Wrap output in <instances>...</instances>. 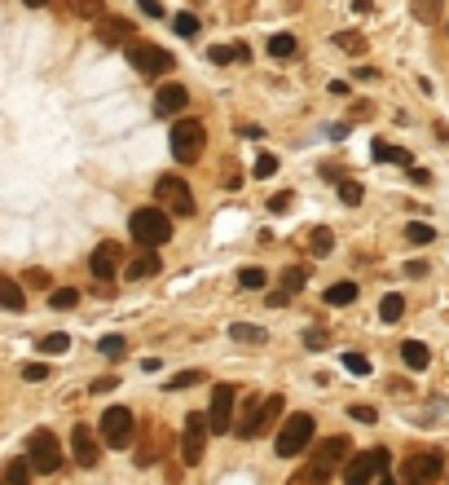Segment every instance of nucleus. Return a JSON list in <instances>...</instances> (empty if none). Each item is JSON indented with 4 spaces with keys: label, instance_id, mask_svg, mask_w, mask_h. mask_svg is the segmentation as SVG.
<instances>
[{
    "label": "nucleus",
    "instance_id": "39448f33",
    "mask_svg": "<svg viewBox=\"0 0 449 485\" xmlns=\"http://www.w3.org/2000/svg\"><path fill=\"white\" fill-rule=\"evenodd\" d=\"M203 141H207V133H203L198 119H181V124H172V133H168V146H172L176 164H194L203 155Z\"/></svg>",
    "mask_w": 449,
    "mask_h": 485
},
{
    "label": "nucleus",
    "instance_id": "f257e3e1",
    "mask_svg": "<svg viewBox=\"0 0 449 485\" xmlns=\"http://www.w3.org/2000/svg\"><path fill=\"white\" fill-rule=\"evenodd\" d=\"M128 229H132V239L141 243V251H154V247H163L172 239V216L163 208H137L128 216Z\"/></svg>",
    "mask_w": 449,
    "mask_h": 485
},
{
    "label": "nucleus",
    "instance_id": "bb28decb",
    "mask_svg": "<svg viewBox=\"0 0 449 485\" xmlns=\"http://www.w3.org/2000/svg\"><path fill=\"white\" fill-rule=\"evenodd\" d=\"M300 54V44H296V36H286V31H278L273 40H269V58H296Z\"/></svg>",
    "mask_w": 449,
    "mask_h": 485
},
{
    "label": "nucleus",
    "instance_id": "09e8293b",
    "mask_svg": "<svg viewBox=\"0 0 449 485\" xmlns=\"http://www.w3.org/2000/svg\"><path fill=\"white\" fill-rule=\"evenodd\" d=\"M146 18H163V5H158V0H141V5H137Z\"/></svg>",
    "mask_w": 449,
    "mask_h": 485
},
{
    "label": "nucleus",
    "instance_id": "a211bd4d",
    "mask_svg": "<svg viewBox=\"0 0 449 485\" xmlns=\"http://www.w3.org/2000/svg\"><path fill=\"white\" fill-rule=\"evenodd\" d=\"M207 62H216V66H238V62H251V49H247V44H211V49H207Z\"/></svg>",
    "mask_w": 449,
    "mask_h": 485
},
{
    "label": "nucleus",
    "instance_id": "7ed1b4c3",
    "mask_svg": "<svg viewBox=\"0 0 449 485\" xmlns=\"http://www.w3.org/2000/svg\"><path fill=\"white\" fill-rule=\"evenodd\" d=\"M26 464H31V472H40V476H53L62 468V441L53 437L49 428H36L31 437H26Z\"/></svg>",
    "mask_w": 449,
    "mask_h": 485
},
{
    "label": "nucleus",
    "instance_id": "e433bc0d",
    "mask_svg": "<svg viewBox=\"0 0 449 485\" xmlns=\"http://www.w3.org/2000/svg\"><path fill=\"white\" fill-rule=\"evenodd\" d=\"M198 379H203V371H181V375H172V379H168L163 389H168V393H172V389H194Z\"/></svg>",
    "mask_w": 449,
    "mask_h": 485
},
{
    "label": "nucleus",
    "instance_id": "c9c22d12",
    "mask_svg": "<svg viewBox=\"0 0 449 485\" xmlns=\"http://www.w3.org/2000/svg\"><path fill=\"white\" fill-rule=\"evenodd\" d=\"M238 283H243L247 291H260V287H264V269H260V265H243V274H238Z\"/></svg>",
    "mask_w": 449,
    "mask_h": 485
},
{
    "label": "nucleus",
    "instance_id": "a878e982",
    "mask_svg": "<svg viewBox=\"0 0 449 485\" xmlns=\"http://www.w3.org/2000/svg\"><path fill=\"white\" fill-rule=\"evenodd\" d=\"M379 318H383V322H401V318H405V296H396V291L383 296V300H379Z\"/></svg>",
    "mask_w": 449,
    "mask_h": 485
},
{
    "label": "nucleus",
    "instance_id": "aec40b11",
    "mask_svg": "<svg viewBox=\"0 0 449 485\" xmlns=\"http://www.w3.org/2000/svg\"><path fill=\"white\" fill-rule=\"evenodd\" d=\"M0 309H9V314L26 309V291H22V283H14L9 274H0Z\"/></svg>",
    "mask_w": 449,
    "mask_h": 485
},
{
    "label": "nucleus",
    "instance_id": "f03ea898",
    "mask_svg": "<svg viewBox=\"0 0 449 485\" xmlns=\"http://www.w3.org/2000/svg\"><path fill=\"white\" fill-rule=\"evenodd\" d=\"M282 393H273V397H251L247 406H243V419H238V437H260V432H269V424L282 415Z\"/></svg>",
    "mask_w": 449,
    "mask_h": 485
},
{
    "label": "nucleus",
    "instance_id": "49530a36",
    "mask_svg": "<svg viewBox=\"0 0 449 485\" xmlns=\"http://www.w3.org/2000/svg\"><path fill=\"white\" fill-rule=\"evenodd\" d=\"M348 415H353L357 424H375V419H379V411H375V406H365V401H361V406H353Z\"/></svg>",
    "mask_w": 449,
    "mask_h": 485
},
{
    "label": "nucleus",
    "instance_id": "de8ad7c7",
    "mask_svg": "<svg viewBox=\"0 0 449 485\" xmlns=\"http://www.w3.org/2000/svg\"><path fill=\"white\" fill-rule=\"evenodd\" d=\"M22 283H26V287H49V274H44V269H26Z\"/></svg>",
    "mask_w": 449,
    "mask_h": 485
},
{
    "label": "nucleus",
    "instance_id": "cd10ccee",
    "mask_svg": "<svg viewBox=\"0 0 449 485\" xmlns=\"http://www.w3.org/2000/svg\"><path fill=\"white\" fill-rule=\"evenodd\" d=\"M357 300V283H331L326 287V304H353Z\"/></svg>",
    "mask_w": 449,
    "mask_h": 485
},
{
    "label": "nucleus",
    "instance_id": "2eb2a0df",
    "mask_svg": "<svg viewBox=\"0 0 449 485\" xmlns=\"http://www.w3.org/2000/svg\"><path fill=\"white\" fill-rule=\"evenodd\" d=\"M185 106H190V89H185V84H163L154 93V111L158 115H176Z\"/></svg>",
    "mask_w": 449,
    "mask_h": 485
},
{
    "label": "nucleus",
    "instance_id": "412c9836",
    "mask_svg": "<svg viewBox=\"0 0 449 485\" xmlns=\"http://www.w3.org/2000/svg\"><path fill=\"white\" fill-rule=\"evenodd\" d=\"M304 283H308V278H304V269H300V265H296V269H286V278H282V291H269V304H273V309H282V304H286L291 296H296Z\"/></svg>",
    "mask_w": 449,
    "mask_h": 485
},
{
    "label": "nucleus",
    "instance_id": "393cba45",
    "mask_svg": "<svg viewBox=\"0 0 449 485\" xmlns=\"http://www.w3.org/2000/svg\"><path fill=\"white\" fill-rule=\"evenodd\" d=\"M375 159H383V164H401V168H414V155H410V150L388 146V141H375Z\"/></svg>",
    "mask_w": 449,
    "mask_h": 485
},
{
    "label": "nucleus",
    "instance_id": "dca6fc26",
    "mask_svg": "<svg viewBox=\"0 0 449 485\" xmlns=\"http://www.w3.org/2000/svg\"><path fill=\"white\" fill-rule=\"evenodd\" d=\"M132 36H137V27H132L128 18H101L97 22V40L101 44H132Z\"/></svg>",
    "mask_w": 449,
    "mask_h": 485
},
{
    "label": "nucleus",
    "instance_id": "72a5a7b5",
    "mask_svg": "<svg viewBox=\"0 0 449 485\" xmlns=\"http://www.w3.org/2000/svg\"><path fill=\"white\" fill-rule=\"evenodd\" d=\"M405 239H410L414 247H428V243L436 239V229H432V225H418V221H414V225H405Z\"/></svg>",
    "mask_w": 449,
    "mask_h": 485
},
{
    "label": "nucleus",
    "instance_id": "79ce46f5",
    "mask_svg": "<svg viewBox=\"0 0 449 485\" xmlns=\"http://www.w3.org/2000/svg\"><path fill=\"white\" fill-rule=\"evenodd\" d=\"M343 366H348L353 375H370V357L365 353H348V357H343Z\"/></svg>",
    "mask_w": 449,
    "mask_h": 485
},
{
    "label": "nucleus",
    "instance_id": "5701e85b",
    "mask_svg": "<svg viewBox=\"0 0 449 485\" xmlns=\"http://www.w3.org/2000/svg\"><path fill=\"white\" fill-rule=\"evenodd\" d=\"M304 247L313 251V256H331V247H335V234H331L326 225H317V229H308V234H304Z\"/></svg>",
    "mask_w": 449,
    "mask_h": 485
},
{
    "label": "nucleus",
    "instance_id": "2f4dec72",
    "mask_svg": "<svg viewBox=\"0 0 449 485\" xmlns=\"http://www.w3.org/2000/svg\"><path fill=\"white\" fill-rule=\"evenodd\" d=\"M66 349H71V336H66V331H53V336L40 340V353H53V357L66 353Z\"/></svg>",
    "mask_w": 449,
    "mask_h": 485
},
{
    "label": "nucleus",
    "instance_id": "f704fd0d",
    "mask_svg": "<svg viewBox=\"0 0 449 485\" xmlns=\"http://www.w3.org/2000/svg\"><path fill=\"white\" fill-rule=\"evenodd\" d=\"M331 481V468H317V464H308L300 476H296V485H326Z\"/></svg>",
    "mask_w": 449,
    "mask_h": 485
},
{
    "label": "nucleus",
    "instance_id": "f8f14e48",
    "mask_svg": "<svg viewBox=\"0 0 449 485\" xmlns=\"http://www.w3.org/2000/svg\"><path fill=\"white\" fill-rule=\"evenodd\" d=\"M233 397H238L233 384H216V389H211V411H207V419H211V432H216V437L233 428Z\"/></svg>",
    "mask_w": 449,
    "mask_h": 485
},
{
    "label": "nucleus",
    "instance_id": "6e6552de",
    "mask_svg": "<svg viewBox=\"0 0 449 485\" xmlns=\"http://www.w3.org/2000/svg\"><path fill=\"white\" fill-rule=\"evenodd\" d=\"M308 441H313V415H286V424L278 428L273 450L282 459H296L300 450H308Z\"/></svg>",
    "mask_w": 449,
    "mask_h": 485
},
{
    "label": "nucleus",
    "instance_id": "1a4fd4ad",
    "mask_svg": "<svg viewBox=\"0 0 449 485\" xmlns=\"http://www.w3.org/2000/svg\"><path fill=\"white\" fill-rule=\"evenodd\" d=\"M132 428H137V415H132L128 406H111V411H101V441L111 446V450H128Z\"/></svg>",
    "mask_w": 449,
    "mask_h": 485
},
{
    "label": "nucleus",
    "instance_id": "8fccbe9b",
    "mask_svg": "<svg viewBox=\"0 0 449 485\" xmlns=\"http://www.w3.org/2000/svg\"><path fill=\"white\" fill-rule=\"evenodd\" d=\"M401 274H405V278H423V274H428V265H423V261H410Z\"/></svg>",
    "mask_w": 449,
    "mask_h": 485
},
{
    "label": "nucleus",
    "instance_id": "20e7f679",
    "mask_svg": "<svg viewBox=\"0 0 449 485\" xmlns=\"http://www.w3.org/2000/svg\"><path fill=\"white\" fill-rule=\"evenodd\" d=\"M392 454L388 450H361L343 464V485H375L379 476H388Z\"/></svg>",
    "mask_w": 449,
    "mask_h": 485
},
{
    "label": "nucleus",
    "instance_id": "9b49d317",
    "mask_svg": "<svg viewBox=\"0 0 449 485\" xmlns=\"http://www.w3.org/2000/svg\"><path fill=\"white\" fill-rule=\"evenodd\" d=\"M440 472H445V454L440 450H423V454H414L410 464L401 468V481L405 485H432Z\"/></svg>",
    "mask_w": 449,
    "mask_h": 485
},
{
    "label": "nucleus",
    "instance_id": "a19ab883",
    "mask_svg": "<svg viewBox=\"0 0 449 485\" xmlns=\"http://www.w3.org/2000/svg\"><path fill=\"white\" fill-rule=\"evenodd\" d=\"M361 194H365L361 181H339V199L348 203V208H353V203H361Z\"/></svg>",
    "mask_w": 449,
    "mask_h": 485
},
{
    "label": "nucleus",
    "instance_id": "37998d69",
    "mask_svg": "<svg viewBox=\"0 0 449 485\" xmlns=\"http://www.w3.org/2000/svg\"><path fill=\"white\" fill-rule=\"evenodd\" d=\"M22 379H26V384H40V379H49V366L44 362H26L22 366Z\"/></svg>",
    "mask_w": 449,
    "mask_h": 485
},
{
    "label": "nucleus",
    "instance_id": "b1692460",
    "mask_svg": "<svg viewBox=\"0 0 449 485\" xmlns=\"http://www.w3.org/2000/svg\"><path fill=\"white\" fill-rule=\"evenodd\" d=\"M229 340H238V344H264V340H269V331L256 326V322H233L229 326Z\"/></svg>",
    "mask_w": 449,
    "mask_h": 485
},
{
    "label": "nucleus",
    "instance_id": "ddd939ff",
    "mask_svg": "<svg viewBox=\"0 0 449 485\" xmlns=\"http://www.w3.org/2000/svg\"><path fill=\"white\" fill-rule=\"evenodd\" d=\"M71 454H75V464H79V468H97L101 450H97L93 428H84V424H75V428H71Z\"/></svg>",
    "mask_w": 449,
    "mask_h": 485
},
{
    "label": "nucleus",
    "instance_id": "9d476101",
    "mask_svg": "<svg viewBox=\"0 0 449 485\" xmlns=\"http://www.w3.org/2000/svg\"><path fill=\"white\" fill-rule=\"evenodd\" d=\"M154 199H158V203H168L176 216H194V194H190V186H185L181 176H172V172L154 181Z\"/></svg>",
    "mask_w": 449,
    "mask_h": 485
},
{
    "label": "nucleus",
    "instance_id": "603ef678",
    "mask_svg": "<svg viewBox=\"0 0 449 485\" xmlns=\"http://www.w3.org/2000/svg\"><path fill=\"white\" fill-rule=\"evenodd\" d=\"M22 5H26V9H40V5H49V0H22Z\"/></svg>",
    "mask_w": 449,
    "mask_h": 485
},
{
    "label": "nucleus",
    "instance_id": "864d4df0",
    "mask_svg": "<svg viewBox=\"0 0 449 485\" xmlns=\"http://www.w3.org/2000/svg\"><path fill=\"white\" fill-rule=\"evenodd\" d=\"M375 485H392V481H388V476H379V481H375Z\"/></svg>",
    "mask_w": 449,
    "mask_h": 485
},
{
    "label": "nucleus",
    "instance_id": "c85d7f7f",
    "mask_svg": "<svg viewBox=\"0 0 449 485\" xmlns=\"http://www.w3.org/2000/svg\"><path fill=\"white\" fill-rule=\"evenodd\" d=\"M5 485H31V464H26V459H14L5 468Z\"/></svg>",
    "mask_w": 449,
    "mask_h": 485
},
{
    "label": "nucleus",
    "instance_id": "ea45409f",
    "mask_svg": "<svg viewBox=\"0 0 449 485\" xmlns=\"http://www.w3.org/2000/svg\"><path fill=\"white\" fill-rule=\"evenodd\" d=\"M256 176H273L278 172V155H269V150H264V155H256V168H251Z\"/></svg>",
    "mask_w": 449,
    "mask_h": 485
},
{
    "label": "nucleus",
    "instance_id": "c756f323",
    "mask_svg": "<svg viewBox=\"0 0 449 485\" xmlns=\"http://www.w3.org/2000/svg\"><path fill=\"white\" fill-rule=\"evenodd\" d=\"M440 9H445V0H414V18L418 22H440Z\"/></svg>",
    "mask_w": 449,
    "mask_h": 485
},
{
    "label": "nucleus",
    "instance_id": "4468645a",
    "mask_svg": "<svg viewBox=\"0 0 449 485\" xmlns=\"http://www.w3.org/2000/svg\"><path fill=\"white\" fill-rule=\"evenodd\" d=\"M89 269H93L97 283H111V278L119 274V243H101L89 256Z\"/></svg>",
    "mask_w": 449,
    "mask_h": 485
},
{
    "label": "nucleus",
    "instance_id": "a18cd8bd",
    "mask_svg": "<svg viewBox=\"0 0 449 485\" xmlns=\"http://www.w3.org/2000/svg\"><path fill=\"white\" fill-rule=\"evenodd\" d=\"M291 203H296V194L282 190V194H273V199H269V212H278V216H282V212H291Z\"/></svg>",
    "mask_w": 449,
    "mask_h": 485
},
{
    "label": "nucleus",
    "instance_id": "0eeeda50",
    "mask_svg": "<svg viewBox=\"0 0 449 485\" xmlns=\"http://www.w3.org/2000/svg\"><path fill=\"white\" fill-rule=\"evenodd\" d=\"M128 62H132V71H137V75H146V80L172 71V54H168V49L146 44V40H132V44H128Z\"/></svg>",
    "mask_w": 449,
    "mask_h": 485
},
{
    "label": "nucleus",
    "instance_id": "7c9ffc66",
    "mask_svg": "<svg viewBox=\"0 0 449 485\" xmlns=\"http://www.w3.org/2000/svg\"><path fill=\"white\" fill-rule=\"evenodd\" d=\"M49 304H53V309H75V304H79V291H75V287H58V291H49Z\"/></svg>",
    "mask_w": 449,
    "mask_h": 485
},
{
    "label": "nucleus",
    "instance_id": "5fc2aeb1",
    "mask_svg": "<svg viewBox=\"0 0 449 485\" xmlns=\"http://www.w3.org/2000/svg\"><path fill=\"white\" fill-rule=\"evenodd\" d=\"M0 485H5V481H0Z\"/></svg>",
    "mask_w": 449,
    "mask_h": 485
},
{
    "label": "nucleus",
    "instance_id": "3c124183",
    "mask_svg": "<svg viewBox=\"0 0 449 485\" xmlns=\"http://www.w3.org/2000/svg\"><path fill=\"white\" fill-rule=\"evenodd\" d=\"M115 384H119V379H111V375H106V379H97V384H93V393H97V397H101V393H111V389H115Z\"/></svg>",
    "mask_w": 449,
    "mask_h": 485
},
{
    "label": "nucleus",
    "instance_id": "473e14b6",
    "mask_svg": "<svg viewBox=\"0 0 449 485\" xmlns=\"http://www.w3.org/2000/svg\"><path fill=\"white\" fill-rule=\"evenodd\" d=\"M172 27H176L181 40H194V36H198V18H194V14H176V18H172Z\"/></svg>",
    "mask_w": 449,
    "mask_h": 485
},
{
    "label": "nucleus",
    "instance_id": "58836bf2",
    "mask_svg": "<svg viewBox=\"0 0 449 485\" xmlns=\"http://www.w3.org/2000/svg\"><path fill=\"white\" fill-rule=\"evenodd\" d=\"M335 44H339V49H348V54H365V40H361L357 31H339Z\"/></svg>",
    "mask_w": 449,
    "mask_h": 485
},
{
    "label": "nucleus",
    "instance_id": "423d86ee",
    "mask_svg": "<svg viewBox=\"0 0 449 485\" xmlns=\"http://www.w3.org/2000/svg\"><path fill=\"white\" fill-rule=\"evenodd\" d=\"M207 432H211L207 411H190V415H185V437H181V459H185V468H198V464H203Z\"/></svg>",
    "mask_w": 449,
    "mask_h": 485
},
{
    "label": "nucleus",
    "instance_id": "c03bdc74",
    "mask_svg": "<svg viewBox=\"0 0 449 485\" xmlns=\"http://www.w3.org/2000/svg\"><path fill=\"white\" fill-rule=\"evenodd\" d=\"M106 357H123V336H101V344H97Z\"/></svg>",
    "mask_w": 449,
    "mask_h": 485
},
{
    "label": "nucleus",
    "instance_id": "4be33fe9",
    "mask_svg": "<svg viewBox=\"0 0 449 485\" xmlns=\"http://www.w3.org/2000/svg\"><path fill=\"white\" fill-rule=\"evenodd\" d=\"M401 362H405L410 371H428V362H432V349L423 344V340H405V344H401Z\"/></svg>",
    "mask_w": 449,
    "mask_h": 485
},
{
    "label": "nucleus",
    "instance_id": "f3484780",
    "mask_svg": "<svg viewBox=\"0 0 449 485\" xmlns=\"http://www.w3.org/2000/svg\"><path fill=\"white\" fill-rule=\"evenodd\" d=\"M348 441H343V437H326L322 446H317V454H313V464L317 468H335V464H348Z\"/></svg>",
    "mask_w": 449,
    "mask_h": 485
},
{
    "label": "nucleus",
    "instance_id": "4c0bfd02",
    "mask_svg": "<svg viewBox=\"0 0 449 485\" xmlns=\"http://www.w3.org/2000/svg\"><path fill=\"white\" fill-rule=\"evenodd\" d=\"M71 14H79V18H97V22H101V0H71Z\"/></svg>",
    "mask_w": 449,
    "mask_h": 485
},
{
    "label": "nucleus",
    "instance_id": "6ab92c4d",
    "mask_svg": "<svg viewBox=\"0 0 449 485\" xmlns=\"http://www.w3.org/2000/svg\"><path fill=\"white\" fill-rule=\"evenodd\" d=\"M158 269H163V261H158L154 251H137V256L128 261V269H123V274L132 278V283H146V278H154Z\"/></svg>",
    "mask_w": 449,
    "mask_h": 485
}]
</instances>
